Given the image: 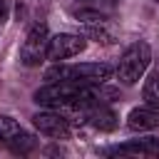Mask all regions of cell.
Instances as JSON below:
<instances>
[{
  "instance_id": "3957f363",
  "label": "cell",
  "mask_w": 159,
  "mask_h": 159,
  "mask_svg": "<svg viewBox=\"0 0 159 159\" xmlns=\"http://www.w3.org/2000/svg\"><path fill=\"white\" fill-rule=\"evenodd\" d=\"M75 15H77V22H82L87 37H92L94 42H99V45L117 42V27L104 12H99V10H77Z\"/></svg>"
},
{
  "instance_id": "6da1fadb",
  "label": "cell",
  "mask_w": 159,
  "mask_h": 159,
  "mask_svg": "<svg viewBox=\"0 0 159 159\" xmlns=\"http://www.w3.org/2000/svg\"><path fill=\"white\" fill-rule=\"evenodd\" d=\"M114 70L107 62H84V65H55L45 72L50 82H82V84H104Z\"/></svg>"
},
{
  "instance_id": "9c48e42d",
  "label": "cell",
  "mask_w": 159,
  "mask_h": 159,
  "mask_svg": "<svg viewBox=\"0 0 159 159\" xmlns=\"http://www.w3.org/2000/svg\"><path fill=\"white\" fill-rule=\"evenodd\" d=\"M84 122H89V124H92L94 129H99V132H112V129H117V114H114L104 102L92 104Z\"/></svg>"
},
{
  "instance_id": "277c9868",
  "label": "cell",
  "mask_w": 159,
  "mask_h": 159,
  "mask_svg": "<svg viewBox=\"0 0 159 159\" xmlns=\"http://www.w3.org/2000/svg\"><path fill=\"white\" fill-rule=\"evenodd\" d=\"M47 45H50L47 25L45 22H35L30 27V32L25 35L22 45H20V62L27 65V67H37L47 57Z\"/></svg>"
},
{
  "instance_id": "30bf717a",
  "label": "cell",
  "mask_w": 159,
  "mask_h": 159,
  "mask_svg": "<svg viewBox=\"0 0 159 159\" xmlns=\"http://www.w3.org/2000/svg\"><path fill=\"white\" fill-rule=\"evenodd\" d=\"M7 147H10V152H15V154H30L35 147H37V139L30 134V132H17L10 142H7Z\"/></svg>"
},
{
  "instance_id": "5b68a950",
  "label": "cell",
  "mask_w": 159,
  "mask_h": 159,
  "mask_svg": "<svg viewBox=\"0 0 159 159\" xmlns=\"http://www.w3.org/2000/svg\"><path fill=\"white\" fill-rule=\"evenodd\" d=\"M87 47V40L82 35H72V32H60L50 40L47 45V57L52 62H62V60H70L75 55H80L82 50Z\"/></svg>"
},
{
  "instance_id": "7c38bea8",
  "label": "cell",
  "mask_w": 159,
  "mask_h": 159,
  "mask_svg": "<svg viewBox=\"0 0 159 159\" xmlns=\"http://www.w3.org/2000/svg\"><path fill=\"white\" fill-rule=\"evenodd\" d=\"M17 132H20V124H17L12 117L0 114V144H5V147H7V142H10Z\"/></svg>"
},
{
  "instance_id": "8fae6325",
  "label": "cell",
  "mask_w": 159,
  "mask_h": 159,
  "mask_svg": "<svg viewBox=\"0 0 159 159\" xmlns=\"http://www.w3.org/2000/svg\"><path fill=\"white\" fill-rule=\"evenodd\" d=\"M142 97H144V102H147L149 107L159 109V72H154V75L147 77L144 89H142Z\"/></svg>"
},
{
  "instance_id": "4fadbf2b",
  "label": "cell",
  "mask_w": 159,
  "mask_h": 159,
  "mask_svg": "<svg viewBox=\"0 0 159 159\" xmlns=\"http://www.w3.org/2000/svg\"><path fill=\"white\" fill-rule=\"evenodd\" d=\"M10 5H12V0H0V25L7 20V15H10Z\"/></svg>"
},
{
  "instance_id": "7a4b0ae2",
  "label": "cell",
  "mask_w": 159,
  "mask_h": 159,
  "mask_svg": "<svg viewBox=\"0 0 159 159\" xmlns=\"http://www.w3.org/2000/svg\"><path fill=\"white\" fill-rule=\"evenodd\" d=\"M149 62H152V50H149V45H147L144 40L132 42V45L122 52L119 65H117V77H119V82H122V84H137L139 77L144 75V70L149 67Z\"/></svg>"
},
{
  "instance_id": "ba28073f",
  "label": "cell",
  "mask_w": 159,
  "mask_h": 159,
  "mask_svg": "<svg viewBox=\"0 0 159 159\" xmlns=\"http://www.w3.org/2000/svg\"><path fill=\"white\" fill-rule=\"evenodd\" d=\"M127 127L132 132H144V129L159 127V109H154V107H137V109H132L129 117H127Z\"/></svg>"
},
{
  "instance_id": "52a82bcc",
  "label": "cell",
  "mask_w": 159,
  "mask_h": 159,
  "mask_svg": "<svg viewBox=\"0 0 159 159\" xmlns=\"http://www.w3.org/2000/svg\"><path fill=\"white\" fill-rule=\"evenodd\" d=\"M107 154H122V157H159V139H157V137H147V139L127 142V144H119V147L107 149Z\"/></svg>"
},
{
  "instance_id": "8992f818",
  "label": "cell",
  "mask_w": 159,
  "mask_h": 159,
  "mask_svg": "<svg viewBox=\"0 0 159 159\" xmlns=\"http://www.w3.org/2000/svg\"><path fill=\"white\" fill-rule=\"evenodd\" d=\"M32 124L50 139H70V119L60 112H37L32 117Z\"/></svg>"
}]
</instances>
